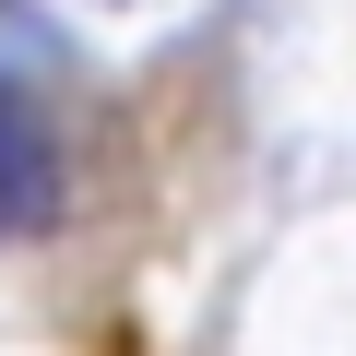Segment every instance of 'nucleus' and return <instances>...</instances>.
<instances>
[{
    "label": "nucleus",
    "instance_id": "obj_1",
    "mask_svg": "<svg viewBox=\"0 0 356 356\" xmlns=\"http://www.w3.org/2000/svg\"><path fill=\"white\" fill-rule=\"evenodd\" d=\"M60 214V131L24 83H0V238H36Z\"/></svg>",
    "mask_w": 356,
    "mask_h": 356
}]
</instances>
